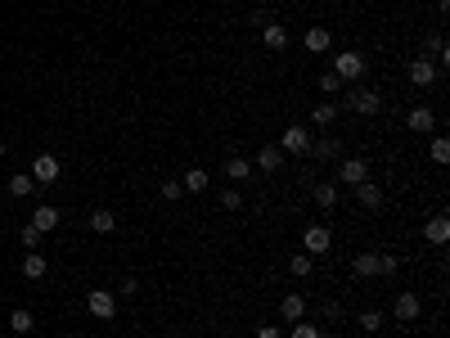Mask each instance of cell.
I'll use <instances>...</instances> for the list:
<instances>
[{"label":"cell","instance_id":"4dcf8cb0","mask_svg":"<svg viewBox=\"0 0 450 338\" xmlns=\"http://www.w3.org/2000/svg\"><path fill=\"white\" fill-rule=\"evenodd\" d=\"M432 163H437V167H442V163H450V144H446L442 136L432 140Z\"/></svg>","mask_w":450,"mask_h":338},{"label":"cell","instance_id":"8992f818","mask_svg":"<svg viewBox=\"0 0 450 338\" xmlns=\"http://www.w3.org/2000/svg\"><path fill=\"white\" fill-rule=\"evenodd\" d=\"M279 149L284 153H311V131L307 127H284V136H279Z\"/></svg>","mask_w":450,"mask_h":338},{"label":"cell","instance_id":"9c48e42d","mask_svg":"<svg viewBox=\"0 0 450 338\" xmlns=\"http://www.w3.org/2000/svg\"><path fill=\"white\" fill-rule=\"evenodd\" d=\"M338 180H343V185H351V190H356L360 180H369V163H365V158H347L343 167H338Z\"/></svg>","mask_w":450,"mask_h":338},{"label":"cell","instance_id":"277c9868","mask_svg":"<svg viewBox=\"0 0 450 338\" xmlns=\"http://www.w3.org/2000/svg\"><path fill=\"white\" fill-rule=\"evenodd\" d=\"M302 248H307V257H324V252L333 248L329 226H307V231H302Z\"/></svg>","mask_w":450,"mask_h":338},{"label":"cell","instance_id":"d590c367","mask_svg":"<svg viewBox=\"0 0 450 338\" xmlns=\"http://www.w3.org/2000/svg\"><path fill=\"white\" fill-rule=\"evenodd\" d=\"M257 338H284V334H279V325H261Z\"/></svg>","mask_w":450,"mask_h":338},{"label":"cell","instance_id":"4316f807","mask_svg":"<svg viewBox=\"0 0 450 338\" xmlns=\"http://www.w3.org/2000/svg\"><path fill=\"white\" fill-rule=\"evenodd\" d=\"M288 271H293V275H297V280H307V275L315 271V262L307 257V252H297V257H293V262H288Z\"/></svg>","mask_w":450,"mask_h":338},{"label":"cell","instance_id":"3957f363","mask_svg":"<svg viewBox=\"0 0 450 338\" xmlns=\"http://www.w3.org/2000/svg\"><path fill=\"white\" fill-rule=\"evenodd\" d=\"M86 311L100 316V320H113L117 316V293H113V289H90V293H86Z\"/></svg>","mask_w":450,"mask_h":338},{"label":"cell","instance_id":"7a4b0ae2","mask_svg":"<svg viewBox=\"0 0 450 338\" xmlns=\"http://www.w3.org/2000/svg\"><path fill=\"white\" fill-rule=\"evenodd\" d=\"M343 104L351 108V113H360V117H379V113H383V95L369 91V86H356Z\"/></svg>","mask_w":450,"mask_h":338},{"label":"cell","instance_id":"484cf974","mask_svg":"<svg viewBox=\"0 0 450 338\" xmlns=\"http://www.w3.org/2000/svg\"><path fill=\"white\" fill-rule=\"evenodd\" d=\"M360 330H365V334H374V330H383V311H379V307H369V311H360Z\"/></svg>","mask_w":450,"mask_h":338},{"label":"cell","instance_id":"44dd1931","mask_svg":"<svg viewBox=\"0 0 450 338\" xmlns=\"http://www.w3.org/2000/svg\"><path fill=\"white\" fill-rule=\"evenodd\" d=\"M338 122V104H329V100H320L311 108V127H333Z\"/></svg>","mask_w":450,"mask_h":338},{"label":"cell","instance_id":"d4e9b609","mask_svg":"<svg viewBox=\"0 0 450 338\" xmlns=\"http://www.w3.org/2000/svg\"><path fill=\"white\" fill-rule=\"evenodd\" d=\"M32 325H36V316L28 307H18V311H9V330L14 334H32Z\"/></svg>","mask_w":450,"mask_h":338},{"label":"cell","instance_id":"74e56055","mask_svg":"<svg viewBox=\"0 0 450 338\" xmlns=\"http://www.w3.org/2000/svg\"><path fill=\"white\" fill-rule=\"evenodd\" d=\"M396 338H410V334H396Z\"/></svg>","mask_w":450,"mask_h":338},{"label":"cell","instance_id":"ffe728a7","mask_svg":"<svg viewBox=\"0 0 450 338\" xmlns=\"http://www.w3.org/2000/svg\"><path fill=\"white\" fill-rule=\"evenodd\" d=\"M45 271H50V262L41 257V252H28V257H23V275H28V280H45Z\"/></svg>","mask_w":450,"mask_h":338},{"label":"cell","instance_id":"83f0119b","mask_svg":"<svg viewBox=\"0 0 450 338\" xmlns=\"http://www.w3.org/2000/svg\"><path fill=\"white\" fill-rule=\"evenodd\" d=\"M221 172H225L230 180H243V176H248V172H252V167H248V158H230V163L221 167Z\"/></svg>","mask_w":450,"mask_h":338},{"label":"cell","instance_id":"e0dca14e","mask_svg":"<svg viewBox=\"0 0 450 338\" xmlns=\"http://www.w3.org/2000/svg\"><path fill=\"white\" fill-rule=\"evenodd\" d=\"M261 45H266V50H284V45H288V28L266 23V28H261Z\"/></svg>","mask_w":450,"mask_h":338},{"label":"cell","instance_id":"6da1fadb","mask_svg":"<svg viewBox=\"0 0 450 338\" xmlns=\"http://www.w3.org/2000/svg\"><path fill=\"white\" fill-rule=\"evenodd\" d=\"M329 72L343 81V86H347V81H360V77H365V54H360V50H338Z\"/></svg>","mask_w":450,"mask_h":338},{"label":"cell","instance_id":"ba28073f","mask_svg":"<svg viewBox=\"0 0 450 338\" xmlns=\"http://www.w3.org/2000/svg\"><path fill=\"white\" fill-rule=\"evenodd\" d=\"M437 72H442V68H437V59L432 54H419L415 64H410V81H415V86H432Z\"/></svg>","mask_w":450,"mask_h":338},{"label":"cell","instance_id":"d6a6232c","mask_svg":"<svg viewBox=\"0 0 450 338\" xmlns=\"http://www.w3.org/2000/svg\"><path fill=\"white\" fill-rule=\"evenodd\" d=\"M180 194H185V185H180V180H162V199H167V203H176Z\"/></svg>","mask_w":450,"mask_h":338},{"label":"cell","instance_id":"1f68e13d","mask_svg":"<svg viewBox=\"0 0 450 338\" xmlns=\"http://www.w3.org/2000/svg\"><path fill=\"white\" fill-rule=\"evenodd\" d=\"M221 208H225V212H239V208H243V194H239V190H225V194H221Z\"/></svg>","mask_w":450,"mask_h":338},{"label":"cell","instance_id":"ac0fdd59","mask_svg":"<svg viewBox=\"0 0 450 338\" xmlns=\"http://www.w3.org/2000/svg\"><path fill=\"white\" fill-rule=\"evenodd\" d=\"M90 231H95V235H113V231H117L113 208H95V212H90Z\"/></svg>","mask_w":450,"mask_h":338},{"label":"cell","instance_id":"8fae6325","mask_svg":"<svg viewBox=\"0 0 450 338\" xmlns=\"http://www.w3.org/2000/svg\"><path fill=\"white\" fill-rule=\"evenodd\" d=\"M423 239H428V244H446V239H450V216L446 212L428 216V221H423Z\"/></svg>","mask_w":450,"mask_h":338},{"label":"cell","instance_id":"7c38bea8","mask_svg":"<svg viewBox=\"0 0 450 338\" xmlns=\"http://www.w3.org/2000/svg\"><path fill=\"white\" fill-rule=\"evenodd\" d=\"M279 320H288V325H293V320H307V298H302V293H288L284 303H279Z\"/></svg>","mask_w":450,"mask_h":338},{"label":"cell","instance_id":"2e32d148","mask_svg":"<svg viewBox=\"0 0 450 338\" xmlns=\"http://www.w3.org/2000/svg\"><path fill=\"white\" fill-rule=\"evenodd\" d=\"M36 190H41V185L32 180V172H14V176H9V194H14V199H32Z\"/></svg>","mask_w":450,"mask_h":338},{"label":"cell","instance_id":"8d00e7d4","mask_svg":"<svg viewBox=\"0 0 450 338\" xmlns=\"http://www.w3.org/2000/svg\"><path fill=\"white\" fill-rule=\"evenodd\" d=\"M0 153H5V140H0Z\"/></svg>","mask_w":450,"mask_h":338},{"label":"cell","instance_id":"f1b7e54d","mask_svg":"<svg viewBox=\"0 0 450 338\" xmlns=\"http://www.w3.org/2000/svg\"><path fill=\"white\" fill-rule=\"evenodd\" d=\"M288 338H324V334H320V325H311V320H293V334Z\"/></svg>","mask_w":450,"mask_h":338},{"label":"cell","instance_id":"9a60e30c","mask_svg":"<svg viewBox=\"0 0 450 338\" xmlns=\"http://www.w3.org/2000/svg\"><path fill=\"white\" fill-rule=\"evenodd\" d=\"M405 127H410V131H432V127H437V117H432V108H428V104H419V108H410V113H405Z\"/></svg>","mask_w":450,"mask_h":338},{"label":"cell","instance_id":"d6986e66","mask_svg":"<svg viewBox=\"0 0 450 338\" xmlns=\"http://www.w3.org/2000/svg\"><path fill=\"white\" fill-rule=\"evenodd\" d=\"M351 271H356L360 280H379V252H360V257L351 262Z\"/></svg>","mask_w":450,"mask_h":338},{"label":"cell","instance_id":"f546056e","mask_svg":"<svg viewBox=\"0 0 450 338\" xmlns=\"http://www.w3.org/2000/svg\"><path fill=\"white\" fill-rule=\"evenodd\" d=\"M401 271V257H392V252H379V275H396Z\"/></svg>","mask_w":450,"mask_h":338},{"label":"cell","instance_id":"cb8c5ba5","mask_svg":"<svg viewBox=\"0 0 450 338\" xmlns=\"http://www.w3.org/2000/svg\"><path fill=\"white\" fill-rule=\"evenodd\" d=\"M180 185H185L189 194H203V190H208V172H203V167H189V172L180 176Z\"/></svg>","mask_w":450,"mask_h":338},{"label":"cell","instance_id":"7402d4cb","mask_svg":"<svg viewBox=\"0 0 450 338\" xmlns=\"http://www.w3.org/2000/svg\"><path fill=\"white\" fill-rule=\"evenodd\" d=\"M257 167L261 172H279V167H284V149H279V144H266L257 153Z\"/></svg>","mask_w":450,"mask_h":338},{"label":"cell","instance_id":"836d02e7","mask_svg":"<svg viewBox=\"0 0 450 338\" xmlns=\"http://www.w3.org/2000/svg\"><path fill=\"white\" fill-rule=\"evenodd\" d=\"M320 91L324 95H338V91H343V81H338L333 72H320Z\"/></svg>","mask_w":450,"mask_h":338},{"label":"cell","instance_id":"e575fe53","mask_svg":"<svg viewBox=\"0 0 450 338\" xmlns=\"http://www.w3.org/2000/svg\"><path fill=\"white\" fill-rule=\"evenodd\" d=\"M23 244H28V252L36 248V244H41V231H36V226L28 221V226H23Z\"/></svg>","mask_w":450,"mask_h":338},{"label":"cell","instance_id":"603a6c76","mask_svg":"<svg viewBox=\"0 0 450 338\" xmlns=\"http://www.w3.org/2000/svg\"><path fill=\"white\" fill-rule=\"evenodd\" d=\"M311 194H315V203H320V208H338V185H333V180H315Z\"/></svg>","mask_w":450,"mask_h":338},{"label":"cell","instance_id":"52a82bcc","mask_svg":"<svg viewBox=\"0 0 450 338\" xmlns=\"http://www.w3.org/2000/svg\"><path fill=\"white\" fill-rule=\"evenodd\" d=\"M392 316H396L401 325L419 320V316H423V298H419V293H396V303H392Z\"/></svg>","mask_w":450,"mask_h":338},{"label":"cell","instance_id":"4fadbf2b","mask_svg":"<svg viewBox=\"0 0 450 338\" xmlns=\"http://www.w3.org/2000/svg\"><path fill=\"white\" fill-rule=\"evenodd\" d=\"M302 45H307L311 54H324L333 45V36H329V28H307V32H302Z\"/></svg>","mask_w":450,"mask_h":338},{"label":"cell","instance_id":"30bf717a","mask_svg":"<svg viewBox=\"0 0 450 338\" xmlns=\"http://www.w3.org/2000/svg\"><path fill=\"white\" fill-rule=\"evenodd\" d=\"M356 203L365 212H379L383 208V185H374V180H360L356 185Z\"/></svg>","mask_w":450,"mask_h":338},{"label":"cell","instance_id":"5bb4252c","mask_svg":"<svg viewBox=\"0 0 450 338\" xmlns=\"http://www.w3.org/2000/svg\"><path fill=\"white\" fill-rule=\"evenodd\" d=\"M32 226H36V231H54V226H59V208H54V203H41V208H32Z\"/></svg>","mask_w":450,"mask_h":338},{"label":"cell","instance_id":"5b68a950","mask_svg":"<svg viewBox=\"0 0 450 338\" xmlns=\"http://www.w3.org/2000/svg\"><path fill=\"white\" fill-rule=\"evenodd\" d=\"M59 176H64V163H59L54 153H36L32 158V180L36 185H54Z\"/></svg>","mask_w":450,"mask_h":338}]
</instances>
